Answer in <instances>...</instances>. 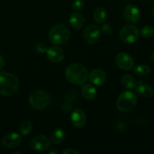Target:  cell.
<instances>
[{
	"label": "cell",
	"mask_w": 154,
	"mask_h": 154,
	"mask_svg": "<svg viewBox=\"0 0 154 154\" xmlns=\"http://www.w3.org/2000/svg\"><path fill=\"white\" fill-rule=\"evenodd\" d=\"M66 77L72 84L83 85L88 80L89 73L85 66L82 64L72 63L66 68Z\"/></svg>",
	"instance_id": "cell-1"
},
{
	"label": "cell",
	"mask_w": 154,
	"mask_h": 154,
	"mask_svg": "<svg viewBox=\"0 0 154 154\" xmlns=\"http://www.w3.org/2000/svg\"><path fill=\"white\" fill-rule=\"evenodd\" d=\"M19 88V81L14 75L0 72V94L5 96L14 95Z\"/></svg>",
	"instance_id": "cell-2"
},
{
	"label": "cell",
	"mask_w": 154,
	"mask_h": 154,
	"mask_svg": "<svg viewBox=\"0 0 154 154\" xmlns=\"http://www.w3.org/2000/svg\"><path fill=\"white\" fill-rule=\"evenodd\" d=\"M70 35V30L67 26L59 23L51 28L48 38L53 45H62L69 41Z\"/></svg>",
	"instance_id": "cell-3"
},
{
	"label": "cell",
	"mask_w": 154,
	"mask_h": 154,
	"mask_svg": "<svg viewBox=\"0 0 154 154\" xmlns=\"http://www.w3.org/2000/svg\"><path fill=\"white\" fill-rule=\"evenodd\" d=\"M138 98L132 91H124L118 96L117 100V108L121 112H129L137 105Z\"/></svg>",
	"instance_id": "cell-4"
},
{
	"label": "cell",
	"mask_w": 154,
	"mask_h": 154,
	"mask_svg": "<svg viewBox=\"0 0 154 154\" xmlns=\"http://www.w3.org/2000/svg\"><path fill=\"white\" fill-rule=\"evenodd\" d=\"M50 101L49 95L43 90H34L29 96L30 105L36 110L45 109L49 105Z\"/></svg>",
	"instance_id": "cell-5"
},
{
	"label": "cell",
	"mask_w": 154,
	"mask_h": 154,
	"mask_svg": "<svg viewBox=\"0 0 154 154\" xmlns=\"http://www.w3.org/2000/svg\"><path fill=\"white\" fill-rule=\"evenodd\" d=\"M119 35L123 42L126 44H132L138 40L140 31L135 26L126 25L121 29Z\"/></svg>",
	"instance_id": "cell-6"
},
{
	"label": "cell",
	"mask_w": 154,
	"mask_h": 154,
	"mask_svg": "<svg viewBox=\"0 0 154 154\" xmlns=\"http://www.w3.org/2000/svg\"><path fill=\"white\" fill-rule=\"evenodd\" d=\"M51 141L44 135L35 137L29 143L30 148L36 151H46L51 148Z\"/></svg>",
	"instance_id": "cell-7"
},
{
	"label": "cell",
	"mask_w": 154,
	"mask_h": 154,
	"mask_svg": "<svg viewBox=\"0 0 154 154\" xmlns=\"http://www.w3.org/2000/svg\"><path fill=\"white\" fill-rule=\"evenodd\" d=\"M101 35V29L98 26L91 24L84 29V38L90 45H94L99 41Z\"/></svg>",
	"instance_id": "cell-8"
},
{
	"label": "cell",
	"mask_w": 154,
	"mask_h": 154,
	"mask_svg": "<svg viewBox=\"0 0 154 154\" xmlns=\"http://www.w3.org/2000/svg\"><path fill=\"white\" fill-rule=\"evenodd\" d=\"M115 63L120 69L129 71L133 68L134 60L129 54L126 53H120L115 57Z\"/></svg>",
	"instance_id": "cell-9"
},
{
	"label": "cell",
	"mask_w": 154,
	"mask_h": 154,
	"mask_svg": "<svg viewBox=\"0 0 154 154\" xmlns=\"http://www.w3.org/2000/svg\"><path fill=\"white\" fill-rule=\"evenodd\" d=\"M123 16L125 20L129 23H137L141 19V12L136 6L128 5L123 11Z\"/></svg>",
	"instance_id": "cell-10"
},
{
	"label": "cell",
	"mask_w": 154,
	"mask_h": 154,
	"mask_svg": "<svg viewBox=\"0 0 154 154\" xmlns=\"http://www.w3.org/2000/svg\"><path fill=\"white\" fill-rule=\"evenodd\" d=\"M22 142V138L19 134L12 132L5 135L2 139V144L6 148H14L20 145Z\"/></svg>",
	"instance_id": "cell-11"
},
{
	"label": "cell",
	"mask_w": 154,
	"mask_h": 154,
	"mask_svg": "<svg viewBox=\"0 0 154 154\" xmlns=\"http://www.w3.org/2000/svg\"><path fill=\"white\" fill-rule=\"evenodd\" d=\"M47 57L54 63H59L63 60L65 54L63 50L57 46H51L47 50Z\"/></svg>",
	"instance_id": "cell-12"
},
{
	"label": "cell",
	"mask_w": 154,
	"mask_h": 154,
	"mask_svg": "<svg viewBox=\"0 0 154 154\" xmlns=\"http://www.w3.org/2000/svg\"><path fill=\"white\" fill-rule=\"evenodd\" d=\"M71 120L75 127L81 128L84 126L87 122V117L83 110L78 108L75 109L71 114Z\"/></svg>",
	"instance_id": "cell-13"
},
{
	"label": "cell",
	"mask_w": 154,
	"mask_h": 154,
	"mask_svg": "<svg viewBox=\"0 0 154 154\" xmlns=\"http://www.w3.org/2000/svg\"><path fill=\"white\" fill-rule=\"evenodd\" d=\"M90 82L96 86H101L106 81V74L100 69H95L91 71L89 75Z\"/></svg>",
	"instance_id": "cell-14"
},
{
	"label": "cell",
	"mask_w": 154,
	"mask_h": 154,
	"mask_svg": "<svg viewBox=\"0 0 154 154\" xmlns=\"http://www.w3.org/2000/svg\"><path fill=\"white\" fill-rule=\"evenodd\" d=\"M84 23H85V18L82 14L76 11L70 15L69 23L71 26L75 29H80L82 28L83 26L84 25Z\"/></svg>",
	"instance_id": "cell-15"
},
{
	"label": "cell",
	"mask_w": 154,
	"mask_h": 154,
	"mask_svg": "<svg viewBox=\"0 0 154 154\" xmlns=\"http://www.w3.org/2000/svg\"><path fill=\"white\" fill-rule=\"evenodd\" d=\"M96 93L97 91L93 85L90 84H83V87H81V94L86 100H94L96 97Z\"/></svg>",
	"instance_id": "cell-16"
},
{
	"label": "cell",
	"mask_w": 154,
	"mask_h": 154,
	"mask_svg": "<svg viewBox=\"0 0 154 154\" xmlns=\"http://www.w3.org/2000/svg\"><path fill=\"white\" fill-rule=\"evenodd\" d=\"M135 90H136L138 94L142 96L143 97L146 98L151 97L154 93L153 89L152 88V87H150L148 84H144V83L141 82L137 83L136 87H135Z\"/></svg>",
	"instance_id": "cell-17"
},
{
	"label": "cell",
	"mask_w": 154,
	"mask_h": 154,
	"mask_svg": "<svg viewBox=\"0 0 154 154\" xmlns=\"http://www.w3.org/2000/svg\"><path fill=\"white\" fill-rule=\"evenodd\" d=\"M121 83L124 88L127 89L128 90H133L136 87L138 82L133 76L129 75V74H126V75H123L122 78Z\"/></svg>",
	"instance_id": "cell-18"
},
{
	"label": "cell",
	"mask_w": 154,
	"mask_h": 154,
	"mask_svg": "<svg viewBox=\"0 0 154 154\" xmlns=\"http://www.w3.org/2000/svg\"><path fill=\"white\" fill-rule=\"evenodd\" d=\"M65 137H66V133L63 129H56L51 133V142L54 144H60L64 141Z\"/></svg>",
	"instance_id": "cell-19"
},
{
	"label": "cell",
	"mask_w": 154,
	"mask_h": 154,
	"mask_svg": "<svg viewBox=\"0 0 154 154\" xmlns=\"http://www.w3.org/2000/svg\"><path fill=\"white\" fill-rule=\"evenodd\" d=\"M93 19L97 23H103L107 19V12L104 8H97L93 13Z\"/></svg>",
	"instance_id": "cell-20"
},
{
	"label": "cell",
	"mask_w": 154,
	"mask_h": 154,
	"mask_svg": "<svg viewBox=\"0 0 154 154\" xmlns=\"http://www.w3.org/2000/svg\"><path fill=\"white\" fill-rule=\"evenodd\" d=\"M134 73L140 77H144L150 73V68L147 65L140 64L138 65L134 69Z\"/></svg>",
	"instance_id": "cell-21"
},
{
	"label": "cell",
	"mask_w": 154,
	"mask_h": 154,
	"mask_svg": "<svg viewBox=\"0 0 154 154\" xmlns=\"http://www.w3.org/2000/svg\"><path fill=\"white\" fill-rule=\"evenodd\" d=\"M32 123L29 120H26V121L23 122L20 126V132L23 135L26 136L28 135L29 134L31 133L32 130Z\"/></svg>",
	"instance_id": "cell-22"
},
{
	"label": "cell",
	"mask_w": 154,
	"mask_h": 154,
	"mask_svg": "<svg viewBox=\"0 0 154 154\" xmlns=\"http://www.w3.org/2000/svg\"><path fill=\"white\" fill-rule=\"evenodd\" d=\"M140 34L144 38H150L153 36L154 29L153 27L150 26H144L141 28V31H140Z\"/></svg>",
	"instance_id": "cell-23"
},
{
	"label": "cell",
	"mask_w": 154,
	"mask_h": 154,
	"mask_svg": "<svg viewBox=\"0 0 154 154\" xmlns=\"http://www.w3.org/2000/svg\"><path fill=\"white\" fill-rule=\"evenodd\" d=\"M84 7V2L83 0H75L72 5V10L75 11H81Z\"/></svg>",
	"instance_id": "cell-24"
},
{
	"label": "cell",
	"mask_w": 154,
	"mask_h": 154,
	"mask_svg": "<svg viewBox=\"0 0 154 154\" xmlns=\"http://www.w3.org/2000/svg\"><path fill=\"white\" fill-rule=\"evenodd\" d=\"M35 50L38 54H45V53L47 52V46L42 42H40V43H38L35 46Z\"/></svg>",
	"instance_id": "cell-25"
},
{
	"label": "cell",
	"mask_w": 154,
	"mask_h": 154,
	"mask_svg": "<svg viewBox=\"0 0 154 154\" xmlns=\"http://www.w3.org/2000/svg\"><path fill=\"white\" fill-rule=\"evenodd\" d=\"M102 31L105 34H110L112 32V26L109 23L104 24L102 26Z\"/></svg>",
	"instance_id": "cell-26"
},
{
	"label": "cell",
	"mask_w": 154,
	"mask_h": 154,
	"mask_svg": "<svg viewBox=\"0 0 154 154\" xmlns=\"http://www.w3.org/2000/svg\"><path fill=\"white\" fill-rule=\"evenodd\" d=\"M63 154H79L80 152L74 148H66L63 151Z\"/></svg>",
	"instance_id": "cell-27"
},
{
	"label": "cell",
	"mask_w": 154,
	"mask_h": 154,
	"mask_svg": "<svg viewBox=\"0 0 154 154\" xmlns=\"http://www.w3.org/2000/svg\"><path fill=\"white\" fill-rule=\"evenodd\" d=\"M5 64V58L2 55H0V71L4 68Z\"/></svg>",
	"instance_id": "cell-28"
},
{
	"label": "cell",
	"mask_w": 154,
	"mask_h": 154,
	"mask_svg": "<svg viewBox=\"0 0 154 154\" xmlns=\"http://www.w3.org/2000/svg\"><path fill=\"white\" fill-rule=\"evenodd\" d=\"M150 58H151L152 61H153V63H154V52H153L151 54V56H150Z\"/></svg>",
	"instance_id": "cell-29"
},
{
	"label": "cell",
	"mask_w": 154,
	"mask_h": 154,
	"mask_svg": "<svg viewBox=\"0 0 154 154\" xmlns=\"http://www.w3.org/2000/svg\"><path fill=\"white\" fill-rule=\"evenodd\" d=\"M153 17H154V7H153Z\"/></svg>",
	"instance_id": "cell-30"
}]
</instances>
